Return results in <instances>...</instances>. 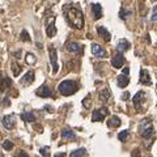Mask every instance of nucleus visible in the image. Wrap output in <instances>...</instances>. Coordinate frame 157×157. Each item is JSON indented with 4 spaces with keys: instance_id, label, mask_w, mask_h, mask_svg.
Instances as JSON below:
<instances>
[{
    "instance_id": "nucleus-27",
    "label": "nucleus",
    "mask_w": 157,
    "mask_h": 157,
    "mask_svg": "<svg viewBox=\"0 0 157 157\" xmlns=\"http://www.w3.org/2000/svg\"><path fill=\"white\" fill-rule=\"evenodd\" d=\"M25 60H26L28 64H34V63H36V58H34V55L32 52H28L26 56H25Z\"/></svg>"
},
{
    "instance_id": "nucleus-24",
    "label": "nucleus",
    "mask_w": 157,
    "mask_h": 157,
    "mask_svg": "<svg viewBox=\"0 0 157 157\" xmlns=\"http://www.w3.org/2000/svg\"><path fill=\"white\" fill-rule=\"evenodd\" d=\"M131 14H132L131 9H126L124 7L121 8V11H119V17H121L122 20H127V17L131 16Z\"/></svg>"
},
{
    "instance_id": "nucleus-13",
    "label": "nucleus",
    "mask_w": 157,
    "mask_h": 157,
    "mask_svg": "<svg viewBox=\"0 0 157 157\" xmlns=\"http://www.w3.org/2000/svg\"><path fill=\"white\" fill-rule=\"evenodd\" d=\"M140 84L143 85H152V78L149 76V72L147 70L140 71Z\"/></svg>"
},
{
    "instance_id": "nucleus-37",
    "label": "nucleus",
    "mask_w": 157,
    "mask_h": 157,
    "mask_svg": "<svg viewBox=\"0 0 157 157\" xmlns=\"http://www.w3.org/2000/svg\"><path fill=\"white\" fill-rule=\"evenodd\" d=\"M55 157H67V155L64 153V152H62V153H59V155H56Z\"/></svg>"
},
{
    "instance_id": "nucleus-30",
    "label": "nucleus",
    "mask_w": 157,
    "mask_h": 157,
    "mask_svg": "<svg viewBox=\"0 0 157 157\" xmlns=\"http://www.w3.org/2000/svg\"><path fill=\"white\" fill-rule=\"evenodd\" d=\"M3 148L7 149V151H11V149L13 148V143H12L11 140H6V141L3 143Z\"/></svg>"
},
{
    "instance_id": "nucleus-39",
    "label": "nucleus",
    "mask_w": 157,
    "mask_h": 157,
    "mask_svg": "<svg viewBox=\"0 0 157 157\" xmlns=\"http://www.w3.org/2000/svg\"><path fill=\"white\" fill-rule=\"evenodd\" d=\"M46 109H48V111H50V113H52V111H54L51 106H46Z\"/></svg>"
},
{
    "instance_id": "nucleus-8",
    "label": "nucleus",
    "mask_w": 157,
    "mask_h": 157,
    "mask_svg": "<svg viewBox=\"0 0 157 157\" xmlns=\"http://www.w3.org/2000/svg\"><path fill=\"white\" fill-rule=\"evenodd\" d=\"M109 114V111H107L106 107H101V109H97L93 111V115H92V121L93 122H101L104 121V118Z\"/></svg>"
},
{
    "instance_id": "nucleus-1",
    "label": "nucleus",
    "mask_w": 157,
    "mask_h": 157,
    "mask_svg": "<svg viewBox=\"0 0 157 157\" xmlns=\"http://www.w3.org/2000/svg\"><path fill=\"white\" fill-rule=\"evenodd\" d=\"M64 12H66V17L68 20V22H70V25L72 28L81 29L84 26V16H82V12L80 8H77L75 6H70L64 8Z\"/></svg>"
},
{
    "instance_id": "nucleus-4",
    "label": "nucleus",
    "mask_w": 157,
    "mask_h": 157,
    "mask_svg": "<svg viewBox=\"0 0 157 157\" xmlns=\"http://www.w3.org/2000/svg\"><path fill=\"white\" fill-rule=\"evenodd\" d=\"M46 33H47V37H55L56 34V28H55V16H50L47 18V22H46Z\"/></svg>"
},
{
    "instance_id": "nucleus-18",
    "label": "nucleus",
    "mask_w": 157,
    "mask_h": 157,
    "mask_svg": "<svg viewBox=\"0 0 157 157\" xmlns=\"http://www.w3.org/2000/svg\"><path fill=\"white\" fill-rule=\"evenodd\" d=\"M121 123H122V122H121V119L117 115H113L110 119L107 121V126L111 127V128H117V127H119Z\"/></svg>"
},
{
    "instance_id": "nucleus-11",
    "label": "nucleus",
    "mask_w": 157,
    "mask_h": 157,
    "mask_svg": "<svg viewBox=\"0 0 157 157\" xmlns=\"http://www.w3.org/2000/svg\"><path fill=\"white\" fill-rule=\"evenodd\" d=\"M123 64H124V56L122 55L121 52L115 54L114 58L111 59V66L114 67V68H121Z\"/></svg>"
},
{
    "instance_id": "nucleus-28",
    "label": "nucleus",
    "mask_w": 157,
    "mask_h": 157,
    "mask_svg": "<svg viewBox=\"0 0 157 157\" xmlns=\"http://www.w3.org/2000/svg\"><path fill=\"white\" fill-rule=\"evenodd\" d=\"M39 152H41L42 157H50V148L48 147H42Z\"/></svg>"
},
{
    "instance_id": "nucleus-3",
    "label": "nucleus",
    "mask_w": 157,
    "mask_h": 157,
    "mask_svg": "<svg viewBox=\"0 0 157 157\" xmlns=\"http://www.w3.org/2000/svg\"><path fill=\"white\" fill-rule=\"evenodd\" d=\"M139 130H140V135L143 136L144 139H149L152 135H155V127H153V124H152L149 118H147V119H144L143 122H141Z\"/></svg>"
},
{
    "instance_id": "nucleus-40",
    "label": "nucleus",
    "mask_w": 157,
    "mask_h": 157,
    "mask_svg": "<svg viewBox=\"0 0 157 157\" xmlns=\"http://www.w3.org/2000/svg\"><path fill=\"white\" fill-rule=\"evenodd\" d=\"M20 54H21V51H17V52H14L13 55H14V56H20Z\"/></svg>"
},
{
    "instance_id": "nucleus-19",
    "label": "nucleus",
    "mask_w": 157,
    "mask_h": 157,
    "mask_svg": "<svg viewBox=\"0 0 157 157\" xmlns=\"http://www.w3.org/2000/svg\"><path fill=\"white\" fill-rule=\"evenodd\" d=\"M92 9H93V14H94V18L98 20V18H101L102 17V7L100 6V4H92Z\"/></svg>"
},
{
    "instance_id": "nucleus-15",
    "label": "nucleus",
    "mask_w": 157,
    "mask_h": 157,
    "mask_svg": "<svg viewBox=\"0 0 157 157\" xmlns=\"http://www.w3.org/2000/svg\"><path fill=\"white\" fill-rule=\"evenodd\" d=\"M97 32H98V34H100V37L104 38L105 42H109L110 41L111 36H110V33L107 32V29L105 26H97Z\"/></svg>"
},
{
    "instance_id": "nucleus-20",
    "label": "nucleus",
    "mask_w": 157,
    "mask_h": 157,
    "mask_svg": "<svg viewBox=\"0 0 157 157\" xmlns=\"http://www.w3.org/2000/svg\"><path fill=\"white\" fill-rule=\"evenodd\" d=\"M98 96H100V100L104 102V104H106L107 101L110 100V97H111V93L109 89H102L100 93H98Z\"/></svg>"
},
{
    "instance_id": "nucleus-33",
    "label": "nucleus",
    "mask_w": 157,
    "mask_h": 157,
    "mask_svg": "<svg viewBox=\"0 0 157 157\" xmlns=\"http://www.w3.org/2000/svg\"><path fill=\"white\" fill-rule=\"evenodd\" d=\"M156 13H157V8L155 7L153 8V16H152V21L153 22H156Z\"/></svg>"
},
{
    "instance_id": "nucleus-17",
    "label": "nucleus",
    "mask_w": 157,
    "mask_h": 157,
    "mask_svg": "<svg viewBox=\"0 0 157 157\" xmlns=\"http://www.w3.org/2000/svg\"><path fill=\"white\" fill-rule=\"evenodd\" d=\"M11 85H12V80H11L9 77H3V78H0V92L8 89V88L11 86Z\"/></svg>"
},
{
    "instance_id": "nucleus-35",
    "label": "nucleus",
    "mask_w": 157,
    "mask_h": 157,
    "mask_svg": "<svg viewBox=\"0 0 157 157\" xmlns=\"http://www.w3.org/2000/svg\"><path fill=\"white\" fill-rule=\"evenodd\" d=\"M88 100H90V94H89V96H86L85 101H84V106H85V107H88Z\"/></svg>"
},
{
    "instance_id": "nucleus-38",
    "label": "nucleus",
    "mask_w": 157,
    "mask_h": 157,
    "mask_svg": "<svg viewBox=\"0 0 157 157\" xmlns=\"http://www.w3.org/2000/svg\"><path fill=\"white\" fill-rule=\"evenodd\" d=\"M122 98H123V100L126 101L127 98H128V93H124V94H123V97H122Z\"/></svg>"
},
{
    "instance_id": "nucleus-25",
    "label": "nucleus",
    "mask_w": 157,
    "mask_h": 157,
    "mask_svg": "<svg viewBox=\"0 0 157 157\" xmlns=\"http://www.w3.org/2000/svg\"><path fill=\"white\" fill-rule=\"evenodd\" d=\"M85 155H86V151L84 148H80V149L73 151L72 153L70 155V157H84Z\"/></svg>"
},
{
    "instance_id": "nucleus-32",
    "label": "nucleus",
    "mask_w": 157,
    "mask_h": 157,
    "mask_svg": "<svg viewBox=\"0 0 157 157\" xmlns=\"http://www.w3.org/2000/svg\"><path fill=\"white\" fill-rule=\"evenodd\" d=\"M13 157H29V156H28V153H26L25 151H20L18 153H17V155H14Z\"/></svg>"
},
{
    "instance_id": "nucleus-29",
    "label": "nucleus",
    "mask_w": 157,
    "mask_h": 157,
    "mask_svg": "<svg viewBox=\"0 0 157 157\" xmlns=\"http://www.w3.org/2000/svg\"><path fill=\"white\" fill-rule=\"evenodd\" d=\"M127 137H128V131H122V132H119V135H118V139L121 141H126Z\"/></svg>"
},
{
    "instance_id": "nucleus-6",
    "label": "nucleus",
    "mask_w": 157,
    "mask_h": 157,
    "mask_svg": "<svg viewBox=\"0 0 157 157\" xmlns=\"http://www.w3.org/2000/svg\"><path fill=\"white\" fill-rule=\"evenodd\" d=\"M2 123H3V126L6 127L7 130H13L14 126H16V115H14V114H9V115L3 117Z\"/></svg>"
},
{
    "instance_id": "nucleus-26",
    "label": "nucleus",
    "mask_w": 157,
    "mask_h": 157,
    "mask_svg": "<svg viewBox=\"0 0 157 157\" xmlns=\"http://www.w3.org/2000/svg\"><path fill=\"white\" fill-rule=\"evenodd\" d=\"M12 72H13V75L14 76H18L20 75V72H21V66L18 64V63H12Z\"/></svg>"
},
{
    "instance_id": "nucleus-2",
    "label": "nucleus",
    "mask_w": 157,
    "mask_h": 157,
    "mask_svg": "<svg viewBox=\"0 0 157 157\" xmlns=\"http://www.w3.org/2000/svg\"><path fill=\"white\" fill-rule=\"evenodd\" d=\"M58 89L63 96H72L77 90V84L73 80H64L59 84Z\"/></svg>"
},
{
    "instance_id": "nucleus-36",
    "label": "nucleus",
    "mask_w": 157,
    "mask_h": 157,
    "mask_svg": "<svg viewBox=\"0 0 157 157\" xmlns=\"http://www.w3.org/2000/svg\"><path fill=\"white\" fill-rule=\"evenodd\" d=\"M132 157H139V149L134 151V155H132Z\"/></svg>"
},
{
    "instance_id": "nucleus-23",
    "label": "nucleus",
    "mask_w": 157,
    "mask_h": 157,
    "mask_svg": "<svg viewBox=\"0 0 157 157\" xmlns=\"http://www.w3.org/2000/svg\"><path fill=\"white\" fill-rule=\"evenodd\" d=\"M21 119L25 121V122H29V123H33V122L36 121V115H34L33 113H22Z\"/></svg>"
},
{
    "instance_id": "nucleus-5",
    "label": "nucleus",
    "mask_w": 157,
    "mask_h": 157,
    "mask_svg": "<svg viewBox=\"0 0 157 157\" xmlns=\"http://www.w3.org/2000/svg\"><path fill=\"white\" fill-rule=\"evenodd\" d=\"M66 50L68 52H72V54H76V55H81L82 52H84V48L80 43L77 42H68L66 45Z\"/></svg>"
},
{
    "instance_id": "nucleus-14",
    "label": "nucleus",
    "mask_w": 157,
    "mask_h": 157,
    "mask_svg": "<svg viewBox=\"0 0 157 157\" xmlns=\"http://www.w3.org/2000/svg\"><path fill=\"white\" fill-rule=\"evenodd\" d=\"M62 139L64 141H67V140H76V135H75V132H73L72 130L64 128L62 131Z\"/></svg>"
},
{
    "instance_id": "nucleus-22",
    "label": "nucleus",
    "mask_w": 157,
    "mask_h": 157,
    "mask_svg": "<svg viewBox=\"0 0 157 157\" xmlns=\"http://www.w3.org/2000/svg\"><path fill=\"white\" fill-rule=\"evenodd\" d=\"M117 82H118V85H119L121 88H126L127 85H128V82H130V78L127 76H124V75H121V76H118Z\"/></svg>"
},
{
    "instance_id": "nucleus-12",
    "label": "nucleus",
    "mask_w": 157,
    "mask_h": 157,
    "mask_svg": "<svg viewBox=\"0 0 157 157\" xmlns=\"http://www.w3.org/2000/svg\"><path fill=\"white\" fill-rule=\"evenodd\" d=\"M36 93H37V96L43 97V98H47V97H51V96H52V90H51L48 86H46V85L39 86Z\"/></svg>"
},
{
    "instance_id": "nucleus-9",
    "label": "nucleus",
    "mask_w": 157,
    "mask_h": 157,
    "mask_svg": "<svg viewBox=\"0 0 157 157\" xmlns=\"http://www.w3.org/2000/svg\"><path fill=\"white\" fill-rule=\"evenodd\" d=\"M144 98H145V93L144 92H137L136 94L134 96V98H132V101H134V106H135V109L137 111L141 110V102L144 101Z\"/></svg>"
},
{
    "instance_id": "nucleus-34",
    "label": "nucleus",
    "mask_w": 157,
    "mask_h": 157,
    "mask_svg": "<svg viewBox=\"0 0 157 157\" xmlns=\"http://www.w3.org/2000/svg\"><path fill=\"white\" fill-rule=\"evenodd\" d=\"M128 72H130L128 67H124V68H123V75H124V76H127V75H128Z\"/></svg>"
},
{
    "instance_id": "nucleus-31",
    "label": "nucleus",
    "mask_w": 157,
    "mask_h": 157,
    "mask_svg": "<svg viewBox=\"0 0 157 157\" xmlns=\"http://www.w3.org/2000/svg\"><path fill=\"white\" fill-rule=\"evenodd\" d=\"M21 39L22 41H30V37H29V34H28V32L26 30H22L21 32Z\"/></svg>"
},
{
    "instance_id": "nucleus-10",
    "label": "nucleus",
    "mask_w": 157,
    "mask_h": 157,
    "mask_svg": "<svg viewBox=\"0 0 157 157\" xmlns=\"http://www.w3.org/2000/svg\"><path fill=\"white\" fill-rule=\"evenodd\" d=\"M92 52H93V55L97 58H106V55H107L105 48L100 45H97V43H93L92 45Z\"/></svg>"
},
{
    "instance_id": "nucleus-16",
    "label": "nucleus",
    "mask_w": 157,
    "mask_h": 157,
    "mask_svg": "<svg viewBox=\"0 0 157 157\" xmlns=\"http://www.w3.org/2000/svg\"><path fill=\"white\" fill-rule=\"evenodd\" d=\"M33 81H34V72L29 71V72H26L25 75H24L22 80H21V84L22 85H30Z\"/></svg>"
},
{
    "instance_id": "nucleus-21",
    "label": "nucleus",
    "mask_w": 157,
    "mask_h": 157,
    "mask_svg": "<svg viewBox=\"0 0 157 157\" xmlns=\"http://www.w3.org/2000/svg\"><path fill=\"white\" fill-rule=\"evenodd\" d=\"M130 47H131V45H130V42L127 41V39H121L119 43H118V50H119L121 54L123 51H127Z\"/></svg>"
},
{
    "instance_id": "nucleus-7",
    "label": "nucleus",
    "mask_w": 157,
    "mask_h": 157,
    "mask_svg": "<svg viewBox=\"0 0 157 157\" xmlns=\"http://www.w3.org/2000/svg\"><path fill=\"white\" fill-rule=\"evenodd\" d=\"M48 54H50V60L52 64V72L56 73L59 71V64H58V52L52 46L48 47Z\"/></svg>"
}]
</instances>
